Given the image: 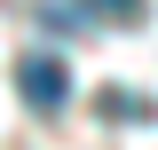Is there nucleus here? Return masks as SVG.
Instances as JSON below:
<instances>
[{
  "mask_svg": "<svg viewBox=\"0 0 158 150\" xmlns=\"http://www.w3.org/2000/svg\"><path fill=\"white\" fill-rule=\"evenodd\" d=\"M48 24H142V0H48Z\"/></svg>",
  "mask_w": 158,
  "mask_h": 150,
  "instance_id": "nucleus-2",
  "label": "nucleus"
},
{
  "mask_svg": "<svg viewBox=\"0 0 158 150\" xmlns=\"http://www.w3.org/2000/svg\"><path fill=\"white\" fill-rule=\"evenodd\" d=\"M16 87L32 111H63L71 103V71H63V56H24L16 63Z\"/></svg>",
  "mask_w": 158,
  "mask_h": 150,
  "instance_id": "nucleus-1",
  "label": "nucleus"
},
{
  "mask_svg": "<svg viewBox=\"0 0 158 150\" xmlns=\"http://www.w3.org/2000/svg\"><path fill=\"white\" fill-rule=\"evenodd\" d=\"M103 111H111V119H150V103L127 95V87H103Z\"/></svg>",
  "mask_w": 158,
  "mask_h": 150,
  "instance_id": "nucleus-3",
  "label": "nucleus"
}]
</instances>
